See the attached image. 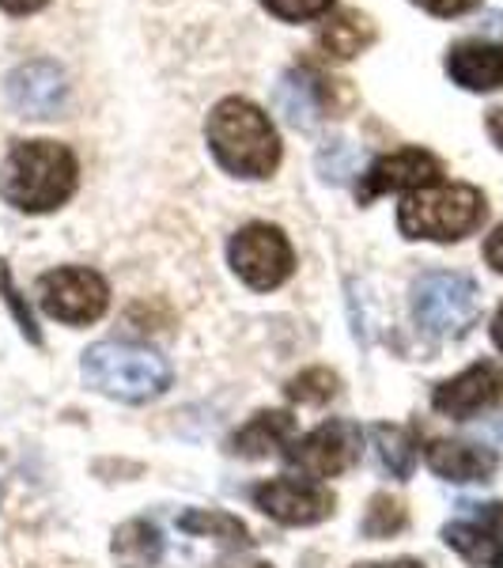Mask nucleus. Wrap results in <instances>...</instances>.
<instances>
[{
  "mask_svg": "<svg viewBox=\"0 0 503 568\" xmlns=\"http://www.w3.org/2000/svg\"><path fill=\"white\" fill-rule=\"evenodd\" d=\"M76 190V155L58 141H20L0 168V197L20 213H50Z\"/></svg>",
  "mask_w": 503,
  "mask_h": 568,
  "instance_id": "obj_1",
  "label": "nucleus"
},
{
  "mask_svg": "<svg viewBox=\"0 0 503 568\" xmlns=\"http://www.w3.org/2000/svg\"><path fill=\"white\" fill-rule=\"evenodd\" d=\"M208 149L239 179H269L280 163V136L269 114L246 99H224L208 114Z\"/></svg>",
  "mask_w": 503,
  "mask_h": 568,
  "instance_id": "obj_2",
  "label": "nucleus"
},
{
  "mask_svg": "<svg viewBox=\"0 0 503 568\" xmlns=\"http://www.w3.org/2000/svg\"><path fill=\"white\" fill-rule=\"evenodd\" d=\"M84 379L106 398L148 402L171 387V364L155 349L130 342H99L84 353Z\"/></svg>",
  "mask_w": 503,
  "mask_h": 568,
  "instance_id": "obj_3",
  "label": "nucleus"
},
{
  "mask_svg": "<svg viewBox=\"0 0 503 568\" xmlns=\"http://www.w3.org/2000/svg\"><path fill=\"white\" fill-rule=\"evenodd\" d=\"M484 220V194L478 186H428L401 201L398 227L409 240L454 243L478 232Z\"/></svg>",
  "mask_w": 503,
  "mask_h": 568,
  "instance_id": "obj_4",
  "label": "nucleus"
},
{
  "mask_svg": "<svg viewBox=\"0 0 503 568\" xmlns=\"http://www.w3.org/2000/svg\"><path fill=\"white\" fill-rule=\"evenodd\" d=\"M413 315L432 337H462L481 315V292L465 273H424L413 284Z\"/></svg>",
  "mask_w": 503,
  "mask_h": 568,
  "instance_id": "obj_5",
  "label": "nucleus"
},
{
  "mask_svg": "<svg viewBox=\"0 0 503 568\" xmlns=\"http://www.w3.org/2000/svg\"><path fill=\"white\" fill-rule=\"evenodd\" d=\"M227 258H232V270L239 273V281H246L258 292L285 284L291 270H296V254H291L288 235L273 224H246L243 232H235L232 246H227Z\"/></svg>",
  "mask_w": 503,
  "mask_h": 568,
  "instance_id": "obj_6",
  "label": "nucleus"
},
{
  "mask_svg": "<svg viewBox=\"0 0 503 568\" xmlns=\"http://www.w3.org/2000/svg\"><path fill=\"white\" fill-rule=\"evenodd\" d=\"M39 304L58 323L84 326L95 323L110 304V288L95 270L84 265H65V270H50L39 277Z\"/></svg>",
  "mask_w": 503,
  "mask_h": 568,
  "instance_id": "obj_7",
  "label": "nucleus"
},
{
  "mask_svg": "<svg viewBox=\"0 0 503 568\" xmlns=\"http://www.w3.org/2000/svg\"><path fill=\"white\" fill-rule=\"evenodd\" d=\"M360 425H352V420H326L299 444H291L285 459L296 470H304L307 478H337L360 459Z\"/></svg>",
  "mask_w": 503,
  "mask_h": 568,
  "instance_id": "obj_8",
  "label": "nucleus"
},
{
  "mask_svg": "<svg viewBox=\"0 0 503 568\" xmlns=\"http://www.w3.org/2000/svg\"><path fill=\"white\" fill-rule=\"evenodd\" d=\"M254 504L285 527H310L333 516V493H326L315 481H296V478H273L258 485L254 489Z\"/></svg>",
  "mask_w": 503,
  "mask_h": 568,
  "instance_id": "obj_9",
  "label": "nucleus"
},
{
  "mask_svg": "<svg viewBox=\"0 0 503 568\" xmlns=\"http://www.w3.org/2000/svg\"><path fill=\"white\" fill-rule=\"evenodd\" d=\"M503 402V368L496 361H481L473 368H465L454 379L439 383L432 394V406L443 417L470 420L484 414V409H496Z\"/></svg>",
  "mask_w": 503,
  "mask_h": 568,
  "instance_id": "obj_10",
  "label": "nucleus"
},
{
  "mask_svg": "<svg viewBox=\"0 0 503 568\" xmlns=\"http://www.w3.org/2000/svg\"><path fill=\"white\" fill-rule=\"evenodd\" d=\"M470 519L443 527V542L478 568H503V504H465Z\"/></svg>",
  "mask_w": 503,
  "mask_h": 568,
  "instance_id": "obj_11",
  "label": "nucleus"
},
{
  "mask_svg": "<svg viewBox=\"0 0 503 568\" xmlns=\"http://www.w3.org/2000/svg\"><path fill=\"white\" fill-rule=\"evenodd\" d=\"M439 175H443V163L435 160L432 152L424 149H401L390 152L382 160L371 163V171L360 182V201L368 205L379 194H390V190H428L435 186Z\"/></svg>",
  "mask_w": 503,
  "mask_h": 568,
  "instance_id": "obj_12",
  "label": "nucleus"
},
{
  "mask_svg": "<svg viewBox=\"0 0 503 568\" xmlns=\"http://www.w3.org/2000/svg\"><path fill=\"white\" fill-rule=\"evenodd\" d=\"M8 99L23 118H53L69 99L65 72L53 61H27L8 77Z\"/></svg>",
  "mask_w": 503,
  "mask_h": 568,
  "instance_id": "obj_13",
  "label": "nucleus"
},
{
  "mask_svg": "<svg viewBox=\"0 0 503 568\" xmlns=\"http://www.w3.org/2000/svg\"><path fill=\"white\" fill-rule=\"evenodd\" d=\"M424 459L443 481H489L500 466V455L492 447L465 444V439H432Z\"/></svg>",
  "mask_w": 503,
  "mask_h": 568,
  "instance_id": "obj_14",
  "label": "nucleus"
},
{
  "mask_svg": "<svg viewBox=\"0 0 503 568\" xmlns=\"http://www.w3.org/2000/svg\"><path fill=\"white\" fill-rule=\"evenodd\" d=\"M446 72L465 91H496L503 88V45L459 42L446 53Z\"/></svg>",
  "mask_w": 503,
  "mask_h": 568,
  "instance_id": "obj_15",
  "label": "nucleus"
},
{
  "mask_svg": "<svg viewBox=\"0 0 503 568\" xmlns=\"http://www.w3.org/2000/svg\"><path fill=\"white\" fill-rule=\"evenodd\" d=\"M291 433H296V417L285 414V409H265V414L246 420L239 433L227 439V447L239 459H269L273 452L288 444Z\"/></svg>",
  "mask_w": 503,
  "mask_h": 568,
  "instance_id": "obj_16",
  "label": "nucleus"
},
{
  "mask_svg": "<svg viewBox=\"0 0 503 568\" xmlns=\"http://www.w3.org/2000/svg\"><path fill=\"white\" fill-rule=\"evenodd\" d=\"M371 42H374V27L368 16H360V12H337L318 27V45H322V53H329V58H337V61L356 58V53H363Z\"/></svg>",
  "mask_w": 503,
  "mask_h": 568,
  "instance_id": "obj_17",
  "label": "nucleus"
},
{
  "mask_svg": "<svg viewBox=\"0 0 503 568\" xmlns=\"http://www.w3.org/2000/svg\"><path fill=\"white\" fill-rule=\"evenodd\" d=\"M163 557V535L148 519H130L114 535V561L122 568H155Z\"/></svg>",
  "mask_w": 503,
  "mask_h": 568,
  "instance_id": "obj_18",
  "label": "nucleus"
},
{
  "mask_svg": "<svg viewBox=\"0 0 503 568\" xmlns=\"http://www.w3.org/2000/svg\"><path fill=\"white\" fill-rule=\"evenodd\" d=\"M371 444H374V455H379V466L390 474V478H398V481L413 478V466H417V433L413 428L374 425Z\"/></svg>",
  "mask_w": 503,
  "mask_h": 568,
  "instance_id": "obj_19",
  "label": "nucleus"
},
{
  "mask_svg": "<svg viewBox=\"0 0 503 568\" xmlns=\"http://www.w3.org/2000/svg\"><path fill=\"white\" fill-rule=\"evenodd\" d=\"M178 530L197 538H216L227 546H246L250 542V530L239 516H227V511H208V508H189L178 516Z\"/></svg>",
  "mask_w": 503,
  "mask_h": 568,
  "instance_id": "obj_20",
  "label": "nucleus"
},
{
  "mask_svg": "<svg viewBox=\"0 0 503 568\" xmlns=\"http://www.w3.org/2000/svg\"><path fill=\"white\" fill-rule=\"evenodd\" d=\"M285 394L291 402H299V406H326L337 394V375L329 368H307L288 383Z\"/></svg>",
  "mask_w": 503,
  "mask_h": 568,
  "instance_id": "obj_21",
  "label": "nucleus"
},
{
  "mask_svg": "<svg viewBox=\"0 0 503 568\" xmlns=\"http://www.w3.org/2000/svg\"><path fill=\"white\" fill-rule=\"evenodd\" d=\"M406 524H409L406 504L379 493V497H371V508H368V516H363V535L390 538V535H398V530H406Z\"/></svg>",
  "mask_w": 503,
  "mask_h": 568,
  "instance_id": "obj_22",
  "label": "nucleus"
},
{
  "mask_svg": "<svg viewBox=\"0 0 503 568\" xmlns=\"http://www.w3.org/2000/svg\"><path fill=\"white\" fill-rule=\"evenodd\" d=\"M280 110H285V118L291 125H299V130H307V125H315V110H318V103H315V88L307 84L304 77H288L285 80V88H280Z\"/></svg>",
  "mask_w": 503,
  "mask_h": 568,
  "instance_id": "obj_23",
  "label": "nucleus"
},
{
  "mask_svg": "<svg viewBox=\"0 0 503 568\" xmlns=\"http://www.w3.org/2000/svg\"><path fill=\"white\" fill-rule=\"evenodd\" d=\"M0 292H4V304L12 307V315H16V323H20V329H23L27 342H31V345H42V334H39V326H34L31 307L23 304L20 288H16V284H12V273H8V262H0Z\"/></svg>",
  "mask_w": 503,
  "mask_h": 568,
  "instance_id": "obj_24",
  "label": "nucleus"
},
{
  "mask_svg": "<svg viewBox=\"0 0 503 568\" xmlns=\"http://www.w3.org/2000/svg\"><path fill=\"white\" fill-rule=\"evenodd\" d=\"M265 8H269L273 16H280V20H315V16H322L333 8V0H265Z\"/></svg>",
  "mask_w": 503,
  "mask_h": 568,
  "instance_id": "obj_25",
  "label": "nucleus"
},
{
  "mask_svg": "<svg viewBox=\"0 0 503 568\" xmlns=\"http://www.w3.org/2000/svg\"><path fill=\"white\" fill-rule=\"evenodd\" d=\"M413 4L432 16H462L470 8H478V0H413Z\"/></svg>",
  "mask_w": 503,
  "mask_h": 568,
  "instance_id": "obj_26",
  "label": "nucleus"
},
{
  "mask_svg": "<svg viewBox=\"0 0 503 568\" xmlns=\"http://www.w3.org/2000/svg\"><path fill=\"white\" fill-rule=\"evenodd\" d=\"M484 258H489L492 270L503 273V224L489 235V243H484Z\"/></svg>",
  "mask_w": 503,
  "mask_h": 568,
  "instance_id": "obj_27",
  "label": "nucleus"
},
{
  "mask_svg": "<svg viewBox=\"0 0 503 568\" xmlns=\"http://www.w3.org/2000/svg\"><path fill=\"white\" fill-rule=\"evenodd\" d=\"M50 0H0V8L12 16H27V12H39V8H45Z\"/></svg>",
  "mask_w": 503,
  "mask_h": 568,
  "instance_id": "obj_28",
  "label": "nucleus"
},
{
  "mask_svg": "<svg viewBox=\"0 0 503 568\" xmlns=\"http://www.w3.org/2000/svg\"><path fill=\"white\" fill-rule=\"evenodd\" d=\"M356 568H424L413 557H398V561H368V565H356Z\"/></svg>",
  "mask_w": 503,
  "mask_h": 568,
  "instance_id": "obj_29",
  "label": "nucleus"
},
{
  "mask_svg": "<svg viewBox=\"0 0 503 568\" xmlns=\"http://www.w3.org/2000/svg\"><path fill=\"white\" fill-rule=\"evenodd\" d=\"M489 133H492V141H496L500 149H503V106L489 114Z\"/></svg>",
  "mask_w": 503,
  "mask_h": 568,
  "instance_id": "obj_30",
  "label": "nucleus"
},
{
  "mask_svg": "<svg viewBox=\"0 0 503 568\" xmlns=\"http://www.w3.org/2000/svg\"><path fill=\"white\" fill-rule=\"evenodd\" d=\"M492 342H496V349L503 353V307L496 311V318H492Z\"/></svg>",
  "mask_w": 503,
  "mask_h": 568,
  "instance_id": "obj_31",
  "label": "nucleus"
},
{
  "mask_svg": "<svg viewBox=\"0 0 503 568\" xmlns=\"http://www.w3.org/2000/svg\"><path fill=\"white\" fill-rule=\"evenodd\" d=\"M224 568H273V565H265V561H254V565H224Z\"/></svg>",
  "mask_w": 503,
  "mask_h": 568,
  "instance_id": "obj_32",
  "label": "nucleus"
}]
</instances>
